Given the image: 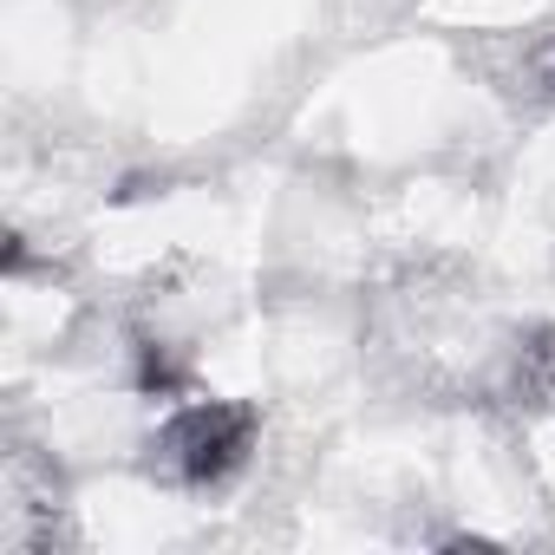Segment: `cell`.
<instances>
[{"label": "cell", "instance_id": "cell-1", "mask_svg": "<svg viewBox=\"0 0 555 555\" xmlns=\"http://www.w3.org/2000/svg\"><path fill=\"white\" fill-rule=\"evenodd\" d=\"M255 412L248 405H190L157 431V464L190 483H216L248 457Z\"/></svg>", "mask_w": 555, "mask_h": 555}, {"label": "cell", "instance_id": "cell-2", "mask_svg": "<svg viewBox=\"0 0 555 555\" xmlns=\"http://www.w3.org/2000/svg\"><path fill=\"white\" fill-rule=\"evenodd\" d=\"M529 79H535V92H555V40H542V47H535Z\"/></svg>", "mask_w": 555, "mask_h": 555}]
</instances>
